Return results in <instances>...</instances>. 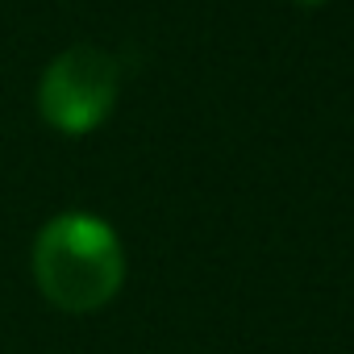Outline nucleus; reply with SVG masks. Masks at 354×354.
<instances>
[{
	"label": "nucleus",
	"mask_w": 354,
	"mask_h": 354,
	"mask_svg": "<svg viewBox=\"0 0 354 354\" xmlns=\"http://www.w3.org/2000/svg\"><path fill=\"white\" fill-rule=\"evenodd\" d=\"M34 283L59 313H100L125 283V250L109 221L59 213L34 238Z\"/></svg>",
	"instance_id": "f257e3e1"
},
{
	"label": "nucleus",
	"mask_w": 354,
	"mask_h": 354,
	"mask_svg": "<svg viewBox=\"0 0 354 354\" xmlns=\"http://www.w3.org/2000/svg\"><path fill=\"white\" fill-rule=\"evenodd\" d=\"M117 88H121V71L117 63L100 50V46H67L38 84V113L50 129L84 138L92 129H100L117 104Z\"/></svg>",
	"instance_id": "f03ea898"
},
{
	"label": "nucleus",
	"mask_w": 354,
	"mask_h": 354,
	"mask_svg": "<svg viewBox=\"0 0 354 354\" xmlns=\"http://www.w3.org/2000/svg\"><path fill=\"white\" fill-rule=\"evenodd\" d=\"M300 5H321V0H300Z\"/></svg>",
	"instance_id": "7ed1b4c3"
}]
</instances>
